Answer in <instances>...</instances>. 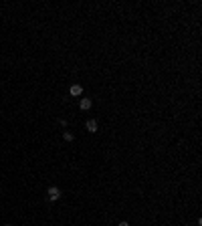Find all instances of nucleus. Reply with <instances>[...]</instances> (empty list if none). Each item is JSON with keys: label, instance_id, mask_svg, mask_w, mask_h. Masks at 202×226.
<instances>
[{"label": "nucleus", "instance_id": "nucleus-7", "mask_svg": "<svg viewBox=\"0 0 202 226\" xmlns=\"http://www.w3.org/2000/svg\"><path fill=\"white\" fill-rule=\"evenodd\" d=\"M4 226H10V224H4Z\"/></svg>", "mask_w": 202, "mask_h": 226}, {"label": "nucleus", "instance_id": "nucleus-4", "mask_svg": "<svg viewBox=\"0 0 202 226\" xmlns=\"http://www.w3.org/2000/svg\"><path fill=\"white\" fill-rule=\"evenodd\" d=\"M91 105H93V101H91V99H87V97L79 101V107L83 109V111H87V109H91Z\"/></svg>", "mask_w": 202, "mask_h": 226}, {"label": "nucleus", "instance_id": "nucleus-1", "mask_svg": "<svg viewBox=\"0 0 202 226\" xmlns=\"http://www.w3.org/2000/svg\"><path fill=\"white\" fill-rule=\"evenodd\" d=\"M47 196H49V200H53V202H57V200L61 198V190H59L57 186H51V188L47 190Z\"/></svg>", "mask_w": 202, "mask_h": 226}, {"label": "nucleus", "instance_id": "nucleus-6", "mask_svg": "<svg viewBox=\"0 0 202 226\" xmlns=\"http://www.w3.org/2000/svg\"><path fill=\"white\" fill-rule=\"evenodd\" d=\"M117 226H130V224H127V222H126V220H123V222H119Z\"/></svg>", "mask_w": 202, "mask_h": 226}, {"label": "nucleus", "instance_id": "nucleus-5", "mask_svg": "<svg viewBox=\"0 0 202 226\" xmlns=\"http://www.w3.org/2000/svg\"><path fill=\"white\" fill-rule=\"evenodd\" d=\"M63 139H65V142H73V139H75V135H73L71 131H65V133H63Z\"/></svg>", "mask_w": 202, "mask_h": 226}, {"label": "nucleus", "instance_id": "nucleus-2", "mask_svg": "<svg viewBox=\"0 0 202 226\" xmlns=\"http://www.w3.org/2000/svg\"><path fill=\"white\" fill-rule=\"evenodd\" d=\"M69 93H71V97H79L81 93H83V87H81V85H71Z\"/></svg>", "mask_w": 202, "mask_h": 226}, {"label": "nucleus", "instance_id": "nucleus-3", "mask_svg": "<svg viewBox=\"0 0 202 226\" xmlns=\"http://www.w3.org/2000/svg\"><path fill=\"white\" fill-rule=\"evenodd\" d=\"M85 127H87L89 133H95V131H97V121H95V119H89V121L85 123Z\"/></svg>", "mask_w": 202, "mask_h": 226}]
</instances>
